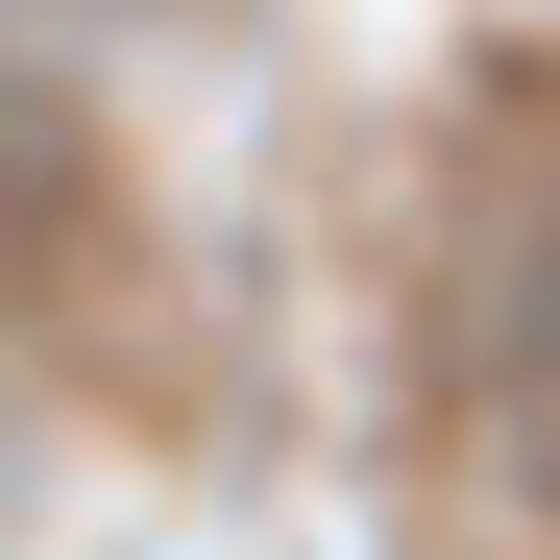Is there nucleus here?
I'll use <instances>...</instances> for the list:
<instances>
[{"label": "nucleus", "instance_id": "1", "mask_svg": "<svg viewBox=\"0 0 560 560\" xmlns=\"http://www.w3.org/2000/svg\"><path fill=\"white\" fill-rule=\"evenodd\" d=\"M463 390H488V463H512V512L560 536V171L512 196L488 244V317H463Z\"/></svg>", "mask_w": 560, "mask_h": 560}, {"label": "nucleus", "instance_id": "2", "mask_svg": "<svg viewBox=\"0 0 560 560\" xmlns=\"http://www.w3.org/2000/svg\"><path fill=\"white\" fill-rule=\"evenodd\" d=\"M73 244H98V122H73L49 73H0V317H25Z\"/></svg>", "mask_w": 560, "mask_h": 560}, {"label": "nucleus", "instance_id": "3", "mask_svg": "<svg viewBox=\"0 0 560 560\" xmlns=\"http://www.w3.org/2000/svg\"><path fill=\"white\" fill-rule=\"evenodd\" d=\"M73 25H122V0H73Z\"/></svg>", "mask_w": 560, "mask_h": 560}]
</instances>
